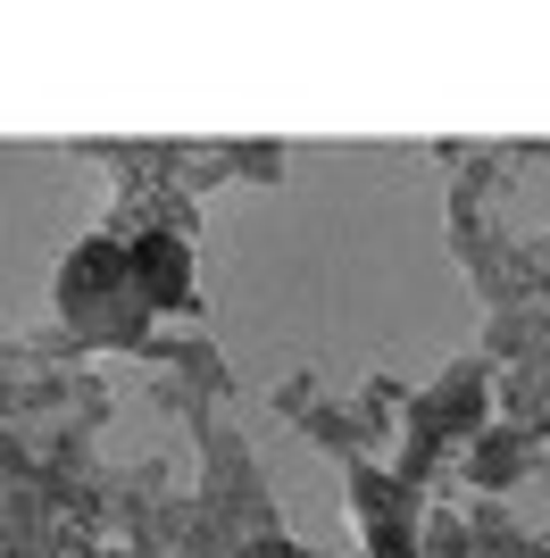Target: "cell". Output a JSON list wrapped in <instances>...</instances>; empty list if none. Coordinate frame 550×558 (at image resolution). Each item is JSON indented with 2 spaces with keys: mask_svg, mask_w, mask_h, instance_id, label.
Segmentation results:
<instances>
[{
  "mask_svg": "<svg viewBox=\"0 0 550 558\" xmlns=\"http://www.w3.org/2000/svg\"><path fill=\"white\" fill-rule=\"evenodd\" d=\"M234 558H309V550H300L292 534H267V542H242V550H234Z\"/></svg>",
  "mask_w": 550,
  "mask_h": 558,
  "instance_id": "17",
  "label": "cell"
},
{
  "mask_svg": "<svg viewBox=\"0 0 550 558\" xmlns=\"http://www.w3.org/2000/svg\"><path fill=\"white\" fill-rule=\"evenodd\" d=\"M534 442H550V409H542V417H534Z\"/></svg>",
  "mask_w": 550,
  "mask_h": 558,
  "instance_id": "21",
  "label": "cell"
},
{
  "mask_svg": "<svg viewBox=\"0 0 550 558\" xmlns=\"http://www.w3.org/2000/svg\"><path fill=\"white\" fill-rule=\"evenodd\" d=\"M226 150V175H242V184H275L284 175V142H217Z\"/></svg>",
  "mask_w": 550,
  "mask_h": 558,
  "instance_id": "14",
  "label": "cell"
},
{
  "mask_svg": "<svg viewBox=\"0 0 550 558\" xmlns=\"http://www.w3.org/2000/svg\"><path fill=\"white\" fill-rule=\"evenodd\" d=\"M151 367H159V400L176 409L183 425L201 417V409H217V400L234 392V367H226V350L208 342V333H159V342L142 350Z\"/></svg>",
  "mask_w": 550,
  "mask_h": 558,
  "instance_id": "7",
  "label": "cell"
},
{
  "mask_svg": "<svg viewBox=\"0 0 550 558\" xmlns=\"http://www.w3.org/2000/svg\"><path fill=\"white\" fill-rule=\"evenodd\" d=\"M0 375H25V342L9 326H0Z\"/></svg>",
  "mask_w": 550,
  "mask_h": 558,
  "instance_id": "18",
  "label": "cell"
},
{
  "mask_svg": "<svg viewBox=\"0 0 550 558\" xmlns=\"http://www.w3.org/2000/svg\"><path fill=\"white\" fill-rule=\"evenodd\" d=\"M309 558H325V550H309ZM359 558H367V550H359Z\"/></svg>",
  "mask_w": 550,
  "mask_h": 558,
  "instance_id": "22",
  "label": "cell"
},
{
  "mask_svg": "<svg viewBox=\"0 0 550 558\" xmlns=\"http://www.w3.org/2000/svg\"><path fill=\"white\" fill-rule=\"evenodd\" d=\"M318 400H325V384L300 367V375H284V384H275V417H292V425H300L309 409H318Z\"/></svg>",
  "mask_w": 550,
  "mask_h": 558,
  "instance_id": "16",
  "label": "cell"
},
{
  "mask_svg": "<svg viewBox=\"0 0 550 558\" xmlns=\"http://www.w3.org/2000/svg\"><path fill=\"white\" fill-rule=\"evenodd\" d=\"M458 517H467V550L476 558H526L534 534L509 517V500H458Z\"/></svg>",
  "mask_w": 550,
  "mask_h": 558,
  "instance_id": "10",
  "label": "cell"
},
{
  "mask_svg": "<svg viewBox=\"0 0 550 558\" xmlns=\"http://www.w3.org/2000/svg\"><path fill=\"white\" fill-rule=\"evenodd\" d=\"M534 466H542V442H534L526 425H509V417H501V425H483L476 442L458 450V466L442 475L434 492H442V500H509V492L526 484Z\"/></svg>",
  "mask_w": 550,
  "mask_h": 558,
  "instance_id": "5",
  "label": "cell"
},
{
  "mask_svg": "<svg viewBox=\"0 0 550 558\" xmlns=\"http://www.w3.org/2000/svg\"><path fill=\"white\" fill-rule=\"evenodd\" d=\"M350 517H359V534H367V558H417L426 492H409L392 466H350Z\"/></svg>",
  "mask_w": 550,
  "mask_h": 558,
  "instance_id": "6",
  "label": "cell"
},
{
  "mask_svg": "<svg viewBox=\"0 0 550 558\" xmlns=\"http://www.w3.org/2000/svg\"><path fill=\"white\" fill-rule=\"evenodd\" d=\"M100 558H167L159 542H100Z\"/></svg>",
  "mask_w": 550,
  "mask_h": 558,
  "instance_id": "19",
  "label": "cell"
},
{
  "mask_svg": "<svg viewBox=\"0 0 550 558\" xmlns=\"http://www.w3.org/2000/svg\"><path fill=\"white\" fill-rule=\"evenodd\" d=\"M483 425H492V359H451V367H442L434 384H417L409 409H400V434H409V442H400L392 475L409 492H434Z\"/></svg>",
  "mask_w": 550,
  "mask_h": 558,
  "instance_id": "2",
  "label": "cell"
},
{
  "mask_svg": "<svg viewBox=\"0 0 550 558\" xmlns=\"http://www.w3.org/2000/svg\"><path fill=\"white\" fill-rule=\"evenodd\" d=\"M526 251H534V267H542V276H550V233H542V242H526Z\"/></svg>",
  "mask_w": 550,
  "mask_h": 558,
  "instance_id": "20",
  "label": "cell"
},
{
  "mask_svg": "<svg viewBox=\"0 0 550 558\" xmlns=\"http://www.w3.org/2000/svg\"><path fill=\"white\" fill-rule=\"evenodd\" d=\"M159 167H167V184H176L183 201H201V192L234 184V175H226V150H217V142H159Z\"/></svg>",
  "mask_w": 550,
  "mask_h": 558,
  "instance_id": "11",
  "label": "cell"
},
{
  "mask_svg": "<svg viewBox=\"0 0 550 558\" xmlns=\"http://www.w3.org/2000/svg\"><path fill=\"white\" fill-rule=\"evenodd\" d=\"M109 417V384L92 367H25L17 375V425L25 434H68V442H92Z\"/></svg>",
  "mask_w": 550,
  "mask_h": 558,
  "instance_id": "4",
  "label": "cell"
},
{
  "mask_svg": "<svg viewBox=\"0 0 550 558\" xmlns=\"http://www.w3.org/2000/svg\"><path fill=\"white\" fill-rule=\"evenodd\" d=\"M125 251H134V283H142V301H151V317H192L201 308V267H192L183 233H142Z\"/></svg>",
  "mask_w": 550,
  "mask_h": 558,
  "instance_id": "8",
  "label": "cell"
},
{
  "mask_svg": "<svg viewBox=\"0 0 550 558\" xmlns=\"http://www.w3.org/2000/svg\"><path fill=\"white\" fill-rule=\"evenodd\" d=\"M234 550H242V542H234L226 525L192 500V517H183V534H176V550H167V558H234Z\"/></svg>",
  "mask_w": 550,
  "mask_h": 558,
  "instance_id": "13",
  "label": "cell"
},
{
  "mask_svg": "<svg viewBox=\"0 0 550 558\" xmlns=\"http://www.w3.org/2000/svg\"><path fill=\"white\" fill-rule=\"evenodd\" d=\"M50 301H59V326L84 350H134L142 359V350L159 342V317H151V301H142V283H134V251L109 242V233H92V242L68 251Z\"/></svg>",
  "mask_w": 550,
  "mask_h": 558,
  "instance_id": "1",
  "label": "cell"
},
{
  "mask_svg": "<svg viewBox=\"0 0 550 558\" xmlns=\"http://www.w3.org/2000/svg\"><path fill=\"white\" fill-rule=\"evenodd\" d=\"M17 342H25V367H84V359H92V350L75 342L68 326H50V333H17Z\"/></svg>",
  "mask_w": 550,
  "mask_h": 558,
  "instance_id": "15",
  "label": "cell"
},
{
  "mask_svg": "<svg viewBox=\"0 0 550 558\" xmlns=\"http://www.w3.org/2000/svg\"><path fill=\"white\" fill-rule=\"evenodd\" d=\"M300 434H309L318 450H334L343 466H375V434L359 425V409H350V400H318V409L300 417Z\"/></svg>",
  "mask_w": 550,
  "mask_h": 558,
  "instance_id": "9",
  "label": "cell"
},
{
  "mask_svg": "<svg viewBox=\"0 0 550 558\" xmlns=\"http://www.w3.org/2000/svg\"><path fill=\"white\" fill-rule=\"evenodd\" d=\"M417 558H476V550H467V517H458V500H426Z\"/></svg>",
  "mask_w": 550,
  "mask_h": 558,
  "instance_id": "12",
  "label": "cell"
},
{
  "mask_svg": "<svg viewBox=\"0 0 550 558\" xmlns=\"http://www.w3.org/2000/svg\"><path fill=\"white\" fill-rule=\"evenodd\" d=\"M192 442H201V500L217 525H226L234 542H267V534H284V517H275V492H267V475H259V459H251V442L234 434L217 409H201L192 417Z\"/></svg>",
  "mask_w": 550,
  "mask_h": 558,
  "instance_id": "3",
  "label": "cell"
}]
</instances>
